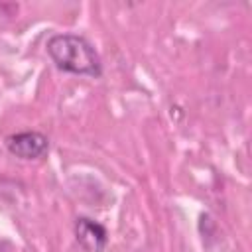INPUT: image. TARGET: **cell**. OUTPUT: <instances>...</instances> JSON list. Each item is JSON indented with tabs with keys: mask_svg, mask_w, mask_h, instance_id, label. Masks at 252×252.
Here are the masks:
<instances>
[{
	"mask_svg": "<svg viewBox=\"0 0 252 252\" xmlns=\"http://www.w3.org/2000/svg\"><path fill=\"white\" fill-rule=\"evenodd\" d=\"M47 55L63 73L98 79L102 75V61L96 49L77 33H55L47 39Z\"/></svg>",
	"mask_w": 252,
	"mask_h": 252,
	"instance_id": "1",
	"label": "cell"
},
{
	"mask_svg": "<svg viewBox=\"0 0 252 252\" xmlns=\"http://www.w3.org/2000/svg\"><path fill=\"white\" fill-rule=\"evenodd\" d=\"M6 148L12 156L20 159H37L49 150V140L45 134L35 130L18 132L6 138Z\"/></svg>",
	"mask_w": 252,
	"mask_h": 252,
	"instance_id": "2",
	"label": "cell"
},
{
	"mask_svg": "<svg viewBox=\"0 0 252 252\" xmlns=\"http://www.w3.org/2000/svg\"><path fill=\"white\" fill-rule=\"evenodd\" d=\"M75 238L81 244L83 250L87 252H102L106 242H108V234L106 228L89 219V217H77L75 220Z\"/></svg>",
	"mask_w": 252,
	"mask_h": 252,
	"instance_id": "3",
	"label": "cell"
}]
</instances>
